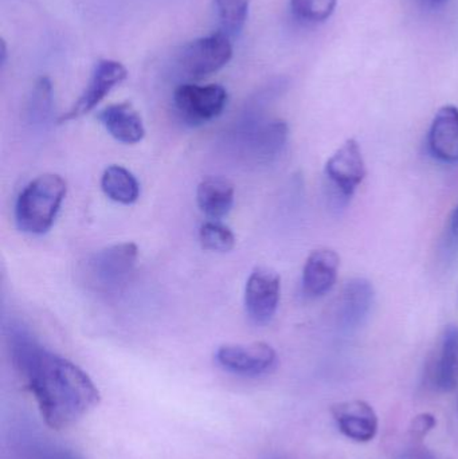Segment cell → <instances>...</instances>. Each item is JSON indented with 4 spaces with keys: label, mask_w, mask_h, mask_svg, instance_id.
<instances>
[{
    "label": "cell",
    "mask_w": 458,
    "mask_h": 459,
    "mask_svg": "<svg viewBox=\"0 0 458 459\" xmlns=\"http://www.w3.org/2000/svg\"><path fill=\"white\" fill-rule=\"evenodd\" d=\"M11 355L48 428L64 430L82 420L101 401L99 388L80 367L39 344L18 329Z\"/></svg>",
    "instance_id": "obj_1"
},
{
    "label": "cell",
    "mask_w": 458,
    "mask_h": 459,
    "mask_svg": "<svg viewBox=\"0 0 458 459\" xmlns=\"http://www.w3.org/2000/svg\"><path fill=\"white\" fill-rule=\"evenodd\" d=\"M67 185L59 175L35 178L19 194L15 204V222L21 231L42 235L53 228L66 198Z\"/></svg>",
    "instance_id": "obj_2"
},
{
    "label": "cell",
    "mask_w": 458,
    "mask_h": 459,
    "mask_svg": "<svg viewBox=\"0 0 458 459\" xmlns=\"http://www.w3.org/2000/svg\"><path fill=\"white\" fill-rule=\"evenodd\" d=\"M139 248L134 243L108 246L86 256L78 266V280L88 290L110 293L125 285L136 266Z\"/></svg>",
    "instance_id": "obj_3"
},
{
    "label": "cell",
    "mask_w": 458,
    "mask_h": 459,
    "mask_svg": "<svg viewBox=\"0 0 458 459\" xmlns=\"http://www.w3.org/2000/svg\"><path fill=\"white\" fill-rule=\"evenodd\" d=\"M367 175L362 150L357 140H347L325 164L328 198L333 209H343Z\"/></svg>",
    "instance_id": "obj_4"
},
{
    "label": "cell",
    "mask_w": 458,
    "mask_h": 459,
    "mask_svg": "<svg viewBox=\"0 0 458 459\" xmlns=\"http://www.w3.org/2000/svg\"><path fill=\"white\" fill-rule=\"evenodd\" d=\"M233 46L230 37L218 31L187 43L177 56L180 72L193 80H202L220 72L230 62Z\"/></svg>",
    "instance_id": "obj_5"
},
{
    "label": "cell",
    "mask_w": 458,
    "mask_h": 459,
    "mask_svg": "<svg viewBox=\"0 0 458 459\" xmlns=\"http://www.w3.org/2000/svg\"><path fill=\"white\" fill-rule=\"evenodd\" d=\"M228 91L223 86L183 83L174 91V107L183 123L203 126L222 115L228 105Z\"/></svg>",
    "instance_id": "obj_6"
},
{
    "label": "cell",
    "mask_w": 458,
    "mask_h": 459,
    "mask_svg": "<svg viewBox=\"0 0 458 459\" xmlns=\"http://www.w3.org/2000/svg\"><path fill=\"white\" fill-rule=\"evenodd\" d=\"M215 360L231 374L257 377L276 368L277 352L266 342L228 344L218 348Z\"/></svg>",
    "instance_id": "obj_7"
},
{
    "label": "cell",
    "mask_w": 458,
    "mask_h": 459,
    "mask_svg": "<svg viewBox=\"0 0 458 459\" xmlns=\"http://www.w3.org/2000/svg\"><path fill=\"white\" fill-rule=\"evenodd\" d=\"M281 278L269 267L258 266L250 273L245 288L247 316L257 325L271 323L279 309Z\"/></svg>",
    "instance_id": "obj_8"
},
{
    "label": "cell",
    "mask_w": 458,
    "mask_h": 459,
    "mask_svg": "<svg viewBox=\"0 0 458 459\" xmlns=\"http://www.w3.org/2000/svg\"><path fill=\"white\" fill-rule=\"evenodd\" d=\"M128 77L125 66L113 59H102L94 66L91 80L80 99L59 117V123H69L82 117L94 109L113 88L120 85Z\"/></svg>",
    "instance_id": "obj_9"
},
{
    "label": "cell",
    "mask_w": 458,
    "mask_h": 459,
    "mask_svg": "<svg viewBox=\"0 0 458 459\" xmlns=\"http://www.w3.org/2000/svg\"><path fill=\"white\" fill-rule=\"evenodd\" d=\"M376 302L373 283L366 278H351L344 283L335 307V320L341 331L352 332L365 325Z\"/></svg>",
    "instance_id": "obj_10"
},
{
    "label": "cell",
    "mask_w": 458,
    "mask_h": 459,
    "mask_svg": "<svg viewBox=\"0 0 458 459\" xmlns=\"http://www.w3.org/2000/svg\"><path fill=\"white\" fill-rule=\"evenodd\" d=\"M430 385L438 393H452L458 385V325L444 329L440 344L428 369Z\"/></svg>",
    "instance_id": "obj_11"
},
{
    "label": "cell",
    "mask_w": 458,
    "mask_h": 459,
    "mask_svg": "<svg viewBox=\"0 0 458 459\" xmlns=\"http://www.w3.org/2000/svg\"><path fill=\"white\" fill-rule=\"evenodd\" d=\"M333 417L343 436L366 444L378 433V417L370 404L363 401L341 402L333 407Z\"/></svg>",
    "instance_id": "obj_12"
},
{
    "label": "cell",
    "mask_w": 458,
    "mask_h": 459,
    "mask_svg": "<svg viewBox=\"0 0 458 459\" xmlns=\"http://www.w3.org/2000/svg\"><path fill=\"white\" fill-rule=\"evenodd\" d=\"M341 256L331 248H317L307 258L303 269V291L311 299H319L333 290L338 280Z\"/></svg>",
    "instance_id": "obj_13"
},
{
    "label": "cell",
    "mask_w": 458,
    "mask_h": 459,
    "mask_svg": "<svg viewBox=\"0 0 458 459\" xmlns=\"http://www.w3.org/2000/svg\"><path fill=\"white\" fill-rule=\"evenodd\" d=\"M430 152L444 163H458V108L445 105L438 110L428 136Z\"/></svg>",
    "instance_id": "obj_14"
},
{
    "label": "cell",
    "mask_w": 458,
    "mask_h": 459,
    "mask_svg": "<svg viewBox=\"0 0 458 459\" xmlns=\"http://www.w3.org/2000/svg\"><path fill=\"white\" fill-rule=\"evenodd\" d=\"M99 120L108 134L123 144H136L144 139L142 116L129 102L109 105L99 113Z\"/></svg>",
    "instance_id": "obj_15"
},
{
    "label": "cell",
    "mask_w": 458,
    "mask_h": 459,
    "mask_svg": "<svg viewBox=\"0 0 458 459\" xmlns=\"http://www.w3.org/2000/svg\"><path fill=\"white\" fill-rule=\"evenodd\" d=\"M233 183L222 177H207L196 188V204L199 210L212 221L229 215L234 206Z\"/></svg>",
    "instance_id": "obj_16"
},
{
    "label": "cell",
    "mask_w": 458,
    "mask_h": 459,
    "mask_svg": "<svg viewBox=\"0 0 458 459\" xmlns=\"http://www.w3.org/2000/svg\"><path fill=\"white\" fill-rule=\"evenodd\" d=\"M101 190L110 201L131 206L140 196V185L128 169L121 166H110L101 178Z\"/></svg>",
    "instance_id": "obj_17"
},
{
    "label": "cell",
    "mask_w": 458,
    "mask_h": 459,
    "mask_svg": "<svg viewBox=\"0 0 458 459\" xmlns=\"http://www.w3.org/2000/svg\"><path fill=\"white\" fill-rule=\"evenodd\" d=\"M288 134L289 129L284 121H271L261 126L255 134V151L258 156L265 160L276 158L284 150Z\"/></svg>",
    "instance_id": "obj_18"
},
{
    "label": "cell",
    "mask_w": 458,
    "mask_h": 459,
    "mask_svg": "<svg viewBox=\"0 0 458 459\" xmlns=\"http://www.w3.org/2000/svg\"><path fill=\"white\" fill-rule=\"evenodd\" d=\"M250 0H214L220 29L229 37H236L246 23Z\"/></svg>",
    "instance_id": "obj_19"
},
{
    "label": "cell",
    "mask_w": 458,
    "mask_h": 459,
    "mask_svg": "<svg viewBox=\"0 0 458 459\" xmlns=\"http://www.w3.org/2000/svg\"><path fill=\"white\" fill-rule=\"evenodd\" d=\"M199 240L204 250L214 251V253H228L236 246L233 231L218 221H210L201 226Z\"/></svg>",
    "instance_id": "obj_20"
},
{
    "label": "cell",
    "mask_w": 458,
    "mask_h": 459,
    "mask_svg": "<svg viewBox=\"0 0 458 459\" xmlns=\"http://www.w3.org/2000/svg\"><path fill=\"white\" fill-rule=\"evenodd\" d=\"M338 0H290V10L298 21L320 23L335 11Z\"/></svg>",
    "instance_id": "obj_21"
},
{
    "label": "cell",
    "mask_w": 458,
    "mask_h": 459,
    "mask_svg": "<svg viewBox=\"0 0 458 459\" xmlns=\"http://www.w3.org/2000/svg\"><path fill=\"white\" fill-rule=\"evenodd\" d=\"M53 104V86L48 77H42L35 83L31 97L32 116L48 115Z\"/></svg>",
    "instance_id": "obj_22"
},
{
    "label": "cell",
    "mask_w": 458,
    "mask_h": 459,
    "mask_svg": "<svg viewBox=\"0 0 458 459\" xmlns=\"http://www.w3.org/2000/svg\"><path fill=\"white\" fill-rule=\"evenodd\" d=\"M436 426H437V420H436V418L433 417L432 414L419 415V417L414 418L413 422H411V438L416 439V441H421Z\"/></svg>",
    "instance_id": "obj_23"
},
{
    "label": "cell",
    "mask_w": 458,
    "mask_h": 459,
    "mask_svg": "<svg viewBox=\"0 0 458 459\" xmlns=\"http://www.w3.org/2000/svg\"><path fill=\"white\" fill-rule=\"evenodd\" d=\"M444 245H445L444 251H445L448 255H456V254H458V204L456 209L452 212L451 217H449Z\"/></svg>",
    "instance_id": "obj_24"
},
{
    "label": "cell",
    "mask_w": 458,
    "mask_h": 459,
    "mask_svg": "<svg viewBox=\"0 0 458 459\" xmlns=\"http://www.w3.org/2000/svg\"><path fill=\"white\" fill-rule=\"evenodd\" d=\"M401 459H437L436 455L427 447L416 446L403 453Z\"/></svg>",
    "instance_id": "obj_25"
},
{
    "label": "cell",
    "mask_w": 458,
    "mask_h": 459,
    "mask_svg": "<svg viewBox=\"0 0 458 459\" xmlns=\"http://www.w3.org/2000/svg\"><path fill=\"white\" fill-rule=\"evenodd\" d=\"M5 58H7V48H5L4 40H2V65L5 64Z\"/></svg>",
    "instance_id": "obj_26"
},
{
    "label": "cell",
    "mask_w": 458,
    "mask_h": 459,
    "mask_svg": "<svg viewBox=\"0 0 458 459\" xmlns=\"http://www.w3.org/2000/svg\"><path fill=\"white\" fill-rule=\"evenodd\" d=\"M430 3H435V4H438V3L445 2V0H429Z\"/></svg>",
    "instance_id": "obj_27"
}]
</instances>
